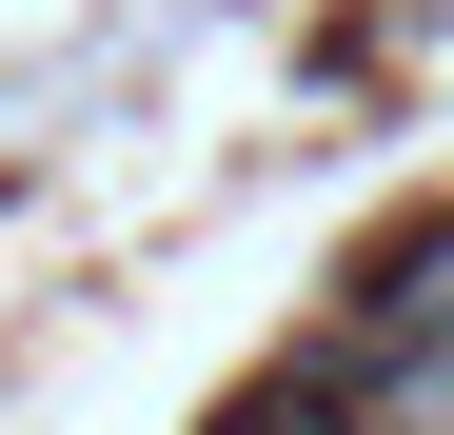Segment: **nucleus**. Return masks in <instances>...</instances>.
I'll use <instances>...</instances> for the list:
<instances>
[{
	"mask_svg": "<svg viewBox=\"0 0 454 435\" xmlns=\"http://www.w3.org/2000/svg\"><path fill=\"white\" fill-rule=\"evenodd\" d=\"M257 435H375V415H257Z\"/></svg>",
	"mask_w": 454,
	"mask_h": 435,
	"instance_id": "f257e3e1",
	"label": "nucleus"
}]
</instances>
